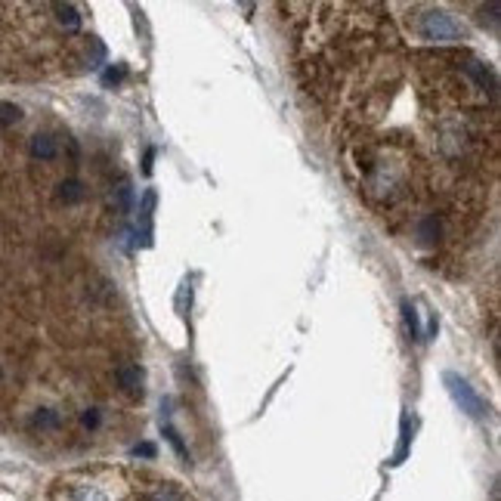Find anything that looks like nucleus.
<instances>
[{
    "instance_id": "nucleus-1",
    "label": "nucleus",
    "mask_w": 501,
    "mask_h": 501,
    "mask_svg": "<svg viewBox=\"0 0 501 501\" xmlns=\"http://www.w3.org/2000/svg\"><path fill=\"white\" fill-rule=\"evenodd\" d=\"M443 383H445V390H449V396L455 399V405L461 412H467L471 418H486V402L480 399V393L467 383L461 374L455 372H445L443 374Z\"/></svg>"
},
{
    "instance_id": "nucleus-2",
    "label": "nucleus",
    "mask_w": 501,
    "mask_h": 501,
    "mask_svg": "<svg viewBox=\"0 0 501 501\" xmlns=\"http://www.w3.org/2000/svg\"><path fill=\"white\" fill-rule=\"evenodd\" d=\"M421 31H424L427 41H440V44H449L461 37V25L449 13H427L424 22H421Z\"/></svg>"
},
{
    "instance_id": "nucleus-3",
    "label": "nucleus",
    "mask_w": 501,
    "mask_h": 501,
    "mask_svg": "<svg viewBox=\"0 0 501 501\" xmlns=\"http://www.w3.org/2000/svg\"><path fill=\"white\" fill-rule=\"evenodd\" d=\"M118 387L133 399L143 396V372H139V365H121L118 369Z\"/></svg>"
},
{
    "instance_id": "nucleus-4",
    "label": "nucleus",
    "mask_w": 501,
    "mask_h": 501,
    "mask_svg": "<svg viewBox=\"0 0 501 501\" xmlns=\"http://www.w3.org/2000/svg\"><path fill=\"white\" fill-rule=\"evenodd\" d=\"M56 152H59L56 139H53V137H46V133H37V137L31 139V155H34V158H41V161H53V158H56Z\"/></svg>"
},
{
    "instance_id": "nucleus-5",
    "label": "nucleus",
    "mask_w": 501,
    "mask_h": 501,
    "mask_svg": "<svg viewBox=\"0 0 501 501\" xmlns=\"http://www.w3.org/2000/svg\"><path fill=\"white\" fill-rule=\"evenodd\" d=\"M56 195H59V201H65V205H77V201L84 198V183L81 179H62Z\"/></svg>"
},
{
    "instance_id": "nucleus-6",
    "label": "nucleus",
    "mask_w": 501,
    "mask_h": 501,
    "mask_svg": "<svg viewBox=\"0 0 501 501\" xmlns=\"http://www.w3.org/2000/svg\"><path fill=\"white\" fill-rule=\"evenodd\" d=\"M53 10H56L59 22H62V25H65L68 31H77V28H81V15H77V6H72V4H56Z\"/></svg>"
},
{
    "instance_id": "nucleus-7",
    "label": "nucleus",
    "mask_w": 501,
    "mask_h": 501,
    "mask_svg": "<svg viewBox=\"0 0 501 501\" xmlns=\"http://www.w3.org/2000/svg\"><path fill=\"white\" fill-rule=\"evenodd\" d=\"M31 427L37 430H50V427H59V414L53 409H37L34 418H31Z\"/></svg>"
},
{
    "instance_id": "nucleus-8",
    "label": "nucleus",
    "mask_w": 501,
    "mask_h": 501,
    "mask_svg": "<svg viewBox=\"0 0 501 501\" xmlns=\"http://www.w3.org/2000/svg\"><path fill=\"white\" fill-rule=\"evenodd\" d=\"M155 192H146V198H143V236H146V245H148V236H152V210H155Z\"/></svg>"
},
{
    "instance_id": "nucleus-9",
    "label": "nucleus",
    "mask_w": 501,
    "mask_h": 501,
    "mask_svg": "<svg viewBox=\"0 0 501 501\" xmlns=\"http://www.w3.org/2000/svg\"><path fill=\"white\" fill-rule=\"evenodd\" d=\"M402 319H405V328H409V338L412 341H421V325H418V312L409 300L402 303Z\"/></svg>"
},
{
    "instance_id": "nucleus-10",
    "label": "nucleus",
    "mask_w": 501,
    "mask_h": 501,
    "mask_svg": "<svg viewBox=\"0 0 501 501\" xmlns=\"http://www.w3.org/2000/svg\"><path fill=\"white\" fill-rule=\"evenodd\" d=\"M409 455V414L402 418V430H399V449L393 455V464H402V458Z\"/></svg>"
},
{
    "instance_id": "nucleus-11",
    "label": "nucleus",
    "mask_w": 501,
    "mask_h": 501,
    "mask_svg": "<svg viewBox=\"0 0 501 501\" xmlns=\"http://www.w3.org/2000/svg\"><path fill=\"white\" fill-rule=\"evenodd\" d=\"M19 118H22V108H19V106L0 103V124H4V127H10V124H15Z\"/></svg>"
},
{
    "instance_id": "nucleus-12",
    "label": "nucleus",
    "mask_w": 501,
    "mask_h": 501,
    "mask_svg": "<svg viewBox=\"0 0 501 501\" xmlns=\"http://www.w3.org/2000/svg\"><path fill=\"white\" fill-rule=\"evenodd\" d=\"M118 205H121V210L133 208V189H130L127 179H121V186H118Z\"/></svg>"
},
{
    "instance_id": "nucleus-13",
    "label": "nucleus",
    "mask_w": 501,
    "mask_h": 501,
    "mask_svg": "<svg viewBox=\"0 0 501 501\" xmlns=\"http://www.w3.org/2000/svg\"><path fill=\"white\" fill-rule=\"evenodd\" d=\"M164 436L170 440V445L177 449V455H179V458H189V452H186V445H183V440H179V433H177L174 427H164Z\"/></svg>"
},
{
    "instance_id": "nucleus-14",
    "label": "nucleus",
    "mask_w": 501,
    "mask_h": 501,
    "mask_svg": "<svg viewBox=\"0 0 501 501\" xmlns=\"http://www.w3.org/2000/svg\"><path fill=\"white\" fill-rule=\"evenodd\" d=\"M436 232H440V223H436L433 217L421 223V241H433V239H436Z\"/></svg>"
},
{
    "instance_id": "nucleus-15",
    "label": "nucleus",
    "mask_w": 501,
    "mask_h": 501,
    "mask_svg": "<svg viewBox=\"0 0 501 501\" xmlns=\"http://www.w3.org/2000/svg\"><path fill=\"white\" fill-rule=\"evenodd\" d=\"M148 501H179V495L174 489H158V492H152V498Z\"/></svg>"
},
{
    "instance_id": "nucleus-16",
    "label": "nucleus",
    "mask_w": 501,
    "mask_h": 501,
    "mask_svg": "<svg viewBox=\"0 0 501 501\" xmlns=\"http://www.w3.org/2000/svg\"><path fill=\"white\" fill-rule=\"evenodd\" d=\"M84 427H90V430H96L99 427V412L96 409H87V412H84Z\"/></svg>"
},
{
    "instance_id": "nucleus-17",
    "label": "nucleus",
    "mask_w": 501,
    "mask_h": 501,
    "mask_svg": "<svg viewBox=\"0 0 501 501\" xmlns=\"http://www.w3.org/2000/svg\"><path fill=\"white\" fill-rule=\"evenodd\" d=\"M121 77H124V68H108V72L103 75V81H106V84H118Z\"/></svg>"
},
{
    "instance_id": "nucleus-18",
    "label": "nucleus",
    "mask_w": 501,
    "mask_h": 501,
    "mask_svg": "<svg viewBox=\"0 0 501 501\" xmlns=\"http://www.w3.org/2000/svg\"><path fill=\"white\" fill-rule=\"evenodd\" d=\"M133 455H143V458H155V445H152V443H143V445H137V449H133Z\"/></svg>"
},
{
    "instance_id": "nucleus-19",
    "label": "nucleus",
    "mask_w": 501,
    "mask_h": 501,
    "mask_svg": "<svg viewBox=\"0 0 501 501\" xmlns=\"http://www.w3.org/2000/svg\"><path fill=\"white\" fill-rule=\"evenodd\" d=\"M0 374H4V372H0Z\"/></svg>"
}]
</instances>
